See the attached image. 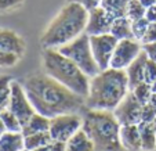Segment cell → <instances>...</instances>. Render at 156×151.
I'll list each match as a JSON object with an SVG mask.
<instances>
[{
	"mask_svg": "<svg viewBox=\"0 0 156 151\" xmlns=\"http://www.w3.org/2000/svg\"><path fill=\"white\" fill-rule=\"evenodd\" d=\"M66 151H95V147L87 133L80 129L66 142Z\"/></svg>",
	"mask_w": 156,
	"mask_h": 151,
	"instance_id": "e0dca14e",
	"label": "cell"
},
{
	"mask_svg": "<svg viewBox=\"0 0 156 151\" xmlns=\"http://www.w3.org/2000/svg\"><path fill=\"white\" fill-rule=\"evenodd\" d=\"M130 0H101L100 6L115 18L126 17L127 6Z\"/></svg>",
	"mask_w": 156,
	"mask_h": 151,
	"instance_id": "7402d4cb",
	"label": "cell"
},
{
	"mask_svg": "<svg viewBox=\"0 0 156 151\" xmlns=\"http://www.w3.org/2000/svg\"><path fill=\"white\" fill-rule=\"evenodd\" d=\"M50 147H51V151H66V143L53 140L50 143Z\"/></svg>",
	"mask_w": 156,
	"mask_h": 151,
	"instance_id": "d590c367",
	"label": "cell"
},
{
	"mask_svg": "<svg viewBox=\"0 0 156 151\" xmlns=\"http://www.w3.org/2000/svg\"><path fill=\"white\" fill-rule=\"evenodd\" d=\"M153 42H156V22L149 24V28H148L145 36L142 38L141 43L145 45V43H153Z\"/></svg>",
	"mask_w": 156,
	"mask_h": 151,
	"instance_id": "4dcf8cb0",
	"label": "cell"
},
{
	"mask_svg": "<svg viewBox=\"0 0 156 151\" xmlns=\"http://www.w3.org/2000/svg\"><path fill=\"white\" fill-rule=\"evenodd\" d=\"M145 11H147V9L142 6L140 0H130L129 6H127L126 17L131 21H137L145 17Z\"/></svg>",
	"mask_w": 156,
	"mask_h": 151,
	"instance_id": "d4e9b609",
	"label": "cell"
},
{
	"mask_svg": "<svg viewBox=\"0 0 156 151\" xmlns=\"http://www.w3.org/2000/svg\"><path fill=\"white\" fill-rule=\"evenodd\" d=\"M7 108L20 119L22 126L36 112L29 97H28L27 92H25L24 86L18 82H14V80L11 83V97H10V103Z\"/></svg>",
	"mask_w": 156,
	"mask_h": 151,
	"instance_id": "9c48e42d",
	"label": "cell"
},
{
	"mask_svg": "<svg viewBox=\"0 0 156 151\" xmlns=\"http://www.w3.org/2000/svg\"><path fill=\"white\" fill-rule=\"evenodd\" d=\"M68 2L80 4V6H83L86 10H87V11L95 9V7H98L101 4V0H68Z\"/></svg>",
	"mask_w": 156,
	"mask_h": 151,
	"instance_id": "1f68e13d",
	"label": "cell"
},
{
	"mask_svg": "<svg viewBox=\"0 0 156 151\" xmlns=\"http://www.w3.org/2000/svg\"><path fill=\"white\" fill-rule=\"evenodd\" d=\"M4 132H6V127H4L3 121H2V118H0V134H3Z\"/></svg>",
	"mask_w": 156,
	"mask_h": 151,
	"instance_id": "ab89813d",
	"label": "cell"
},
{
	"mask_svg": "<svg viewBox=\"0 0 156 151\" xmlns=\"http://www.w3.org/2000/svg\"><path fill=\"white\" fill-rule=\"evenodd\" d=\"M0 118L3 121L4 127H6V132H22V125H21L20 119L9 110H3L0 112Z\"/></svg>",
	"mask_w": 156,
	"mask_h": 151,
	"instance_id": "cb8c5ba5",
	"label": "cell"
},
{
	"mask_svg": "<svg viewBox=\"0 0 156 151\" xmlns=\"http://www.w3.org/2000/svg\"><path fill=\"white\" fill-rule=\"evenodd\" d=\"M140 136H141V145L144 151H153L156 148V132L153 123H138Z\"/></svg>",
	"mask_w": 156,
	"mask_h": 151,
	"instance_id": "ffe728a7",
	"label": "cell"
},
{
	"mask_svg": "<svg viewBox=\"0 0 156 151\" xmlns=\"http://www.w3.org/2000/svg\"><path fill=\"white\" fill-rule=\"evenodd\" d=\"M142 51V46L136 39H124L119 40L116 49L113 51L112 60H111V67L109 68L115 69H126L131 64L140 53Z\"/></svg>",
	"mask_w": 156,
	"mask_h": 151,
	"instance_id": "30bf717a",
	"label": "cell"
},
{
	"mask_svg": "<svg viewBox=\"0 0 156 151\" xmlns=\"http://www.w3.org/2000/svg\"><path fill=\"white\" fill-rule=\"evenodd\" d=\"M129 92L126 69H102L100 74L90 78V90L86 97V107L113 111Z\"/></svg>",
	"mask_w": 156,
	"mask_h": 151,
	"instance_id": "7a4b0ae2",
	"label": "cell"
},
{
	"mask_svg": "<svg viewBox=\"0 0 156 151\" xmlns=\"http://www.w3.org/2000/svg\"><path fill=\"white\" fill-rule=\"evenodd\" d=\"M156 80V61L148 58L147 64H145V71H144V82L152 83Z\"/></svg>",
	"mask_w": 156,
	"mask_h": 151,
	"instance_id": "f1b7e54d",
	"label": "cell"
},
{
	"mask_svg": "<svg viewBox=\"0 0 156 151\" xmlns=\"http://www.w3.org/2000/svg\"><path fill=\"white\" fill-rule=\"evenodd\" d=\"M24 148L22 132H4L0 134V151H22Z\"/></svg>",
	"mask_w": 156,
	"mask_h": 151,
	"instance_id": "2e32d148",
	"label": "cell"
},
{
	"mask_svg": "<svg viewBox=\"0 0 156 151\" xmlns=\"http://www.w3.org/2000/svg\"><path fill=\"white\" fill-rule=\"evenodd\" d=\"M142 104L137 100L134 93L130 90L124 98L119 103V105L113 110L116 119L122 126L124 125H138L141 122Z\"/></svg>",
	"mask_w": 156,
	"mask_h": 151,
	"instance_id": "8fae6325",
	"label": "cell"
},
{
	"mask_svg": "<svg viewBox=\"0 0 156 151\" xmlns=\"http://www.w3.org/2000/svg\"><path fill=\"white\" fill-rule=\"evenodd\" d=\"M113 20H115V17H112L106 10H104L101 6H98L88 11V20L84 32L88 36L111 33Z\"/></svg>",
	"mask_w": 156,
	"mask_h": 151,
	"instance_id": "7c38bea8",
	"label": "cell"
},
{
	"mask_svg": "<svg viewBox=\"0 0 156 151\" xmlns=\"http://www.w3.org/2000/svg\"><path fill=\"white\" fill-rule=\"evenodd\" d=\"M11 78L7 75H0V112L9 107L11 97Z\"/></svg>",
	"mask_w": 156,
	"mask_h": 151,
	"instance_id": "603a6c76",
	"label": "cell"
},
{
	"mask_svg": "<svg viewBox=\"0 0 156 151\" xmlns=\"http://www.w3.org/2000/svg\"><path fill=\"white\" fill-rule=\"evenodd\" d=\"M57 50L64 54L65 57H68L69 60H72L87 76L93 78L97 74H100L101 69L97 61L94 60L91 46H90V36L86 32L77 36L72 42L58 47Z\"/></svg>",
	"mask_w": 156,
	"mask_h": 151,
	"instance_id": "8992f818",
	"label": "cell"
},
{
	"mask_svg": "<svg viewBox=\"0 0 156 151\" xmlns=\"http://www.w3.org/2000/svg\"><path fill=\"white\" fill-rule=\"evenodd\" d=\"M36 112L47 118L61 114L79 112L86 107V98L57 82L46 72H33L22 82Z\"/></svg>",
	"mask_w": 156,
	"mask_h": 151,
	"instance_id": "6da1fadb",
	"label": "cell"
},
{
	"mask_svg": "<svg viewBox=\"0 0 156 151\" xmlns=\"http://www.w3.org/2000/svg\"><path fill=\"white\" fill-rule=\"evenodd\" d=\"M151 89H152V93H156V80L151 83Z\"/></svg>",
	"mask_w": 156,
	"mask_h": 151,
	"instance_id": "60d3db41",
	"label": "cell"
},
{
	"mask_svg": "<svg viewBox=\"0 0 156 151\" xmlns=\"http://www.w3.org/2000/svg\"><path fill=\"white\" fill-rule=\"evenodd\" d=\"M48 129H50V118L35 112L32 118L22 126V134L28 136V134L39 133V132H47Z\"/></svg>",
	"mask_w": 156,
	"mask_h": 151,
	"instance_id": "ac0fdd59",
	"label": "cell"
},
{
	"mask_svg": "<svg viewBox=\"0 0 156 151\" xmlns=\"http://www.w3.org/2000/svg\"><path fill=\"white\" fill-rule=\"evenodd\" d=\"M149 21L147 18H140L137 21H131V28H133V35H134V39L138 42L142 40V38L145 36L148 28H149Z\"/></svg>",
	"mask_w": 156,
	"mask_h": 151,
	"instance_id": "4316f807",
	"label": "cell"
},
{
	"mask_svg": "<svg viewBox=\"0 0 156 151\" xmlns=\"http://www.w3.org/2000/svg\"><path fill=\"white\" fill-rule=\"evenodd\" d=\"M43 65L44 72L57 82L84 98L88 96L90 76H87L72 60L65 57L57 49H44Z\"/></svg>",
	"mask_w": 156,
	"mask_h": 151,
	"instance_id": "5b68a950",
	"label": "cell"
},
{
	"mask_svg": "<svg viewBox=\"0 0 156 151\" xmlns=\"http://www.w3.org/2000/svg\"><path fill=\"white\" fill-rule=\"evenodd\" d=\"M140 2H141V4L145 7V9H148V7L155 6L156 4V0H140Z\"/></svg>",
	"mask_w": 156,
	"mask_h": 151,
	"instance_id": "8d00e7d4",
	"label": "cell"
},
{
	"mask_svg": "<svg viewBox=\"0 0 156 151\" xmlns=\"http://www.w3.org/2000/svg\"><path fill=\"white\" fill-rule=\"evenodd\" d=\"M33 151H51V147H50V144H47V145H44V147L36 148V150H33Z\"/></svg>",
	"mask_w": 156,
	"mask_h": 151,
	"instance_id": "f35d334b",
	"label": "cell"
},
{
	"mask_svg": "<svg viewBox=\"0 0 156 151\" xmlns=\"http://www.w3.org/2000/svg\"><path fill=\"white\" fill-rule=\"evenodd\" d=\"M0 50L22 56L25 51V40L17 32L7 28H0Z\"/></svg>",
	"mask_w": 156,
	"mask_h": 151,
	"instance_id": "4fadbf2b",
	"label": "cell"
},
{
	"mask_svg": "<svg viewBox=\"0 0 156 151\" xmlns=\"http://www.w3.org/2000/svg\"><path fill=\"white\" fill-rule=\"evenodd\" d=\"M24 142H25V148L29 151H33L36 148H40L50 144L53 142V139H51L50 132L47 131V132H39V133L24 136Z\"/></svg>",
	"mask_w": 156,
	"mask_h": 151,
	"instance_id": "44dd1931",
	"label": "cell"
},
{
	"mask_svg": "<svg viewBox=\"0 0 156 151\" xmlns=\"http://www.w3.org/2000/svg\"><path fill=\"white\" fill-rule=\"evenodd\" d=\"M145 18L149 21L151 24H152V22H156V4L155 6L148 7L147 11H145Z\"/></svg>",
	"mask_w": 156,
	"mask_h": 151,
	"instance_id": "e575fe53",
	"label": "cell"
},
{
	"mask_svg": "<svg viewBox=\"0 0 156 151\" xmlns=\"http://www.w3.org/2000/svg\"><path fill=\"white\" fill-rule=\"evenodd\" d=\"M18 60H20L18 54L0 50V67H2V68H9V67L15 65L18 62Z\"/></svg>",
	"mask_w": 156,
	"mask_h": 151,
	"instance_id": "83f0119b",
	"label": "cell"
},
{
	"mask_svg": "<svg viewBox=\"0 0 156 151\" xmlns=\"http://www.w3.org/2000/svg\"><path fill=\"white\" fill-rule=\"evenodd\" d=\"M24 0H0V11H7V10L15 9L21 6Z\"/></svg>",
	"mask_w": 156,
	"mask_h": 151,
	"instance_id": "d6a6232c",
	"label": "cell"
},
{
	"mask_svg": "<svg viewBox=\"0 0 156 151\" xmlns=\"http://www.w3.org/2000/svg\"><path fill=\"white\" fill-rule=\"evenodd\" d=\"M153 127H155V132H156V118H155V121H153Z\"/></svg>",
	"mask_w": 156,
	"mask_h": 151,
	"instance_id": "b9f144b4",
	"label": "cell"
},
{
	"mask_svg": "<svg viewBox=\"0 0 156 151\" xmlns=\"http://www.w3.org/2000/svg\"><path fill=\"white\" fill-rule=\"evenodd\" d=\"M22 151H29V150H27V148H24V150H22Z\"/></svg>",
	"mask_w": 156,
	"mask_h": 151,
	"instance_id": "7bdbcfd3",
	"label": "cell"
},
{
	"mask_svg": "<svg viewBox=\"0 0 156 151\" xmlns=\"http://www.w3.org/2000/svg\"><path fill=\"white\" fill-rule=\"evenodd\" d=\"M82 129L94 143L95 151H126L120 142L122 125L113 111L84 107L82 111Z\"/></svg>",
	"mask_w": 156,
	"mask_h": 151,
	"instance_id": "277c9868",
	"label": "cell"
},
{
	"mask_svg": "<svg viewBox=\"0 0 156 151\" xmlns=\"http://www.w3.org/2000/svg\"><path fill=\"white\" fill-rule=\"evenodd\" d=\"M120 142L126 151H141V136L138 125H124L120 127Z\"/></svg>",
	"mask_w": 156,
	"mask_h": 151,
	"instance_id": "9a60e30c",
	"label": "cell"
},
{
	"mask_svg": "<svg viewBox=\"0 0 156 151\" xmlns=\"http://www.w3.org/2000/svg\"><path fill=\"white\" fill-rule=\"evenodd\" d=\"M149 104L156 110V93H152V96H151V98H149Z\"/></svg>",
	"mask_w": 156,
	"mask_h": 151,
	"instance_id": "74e56055",
	"label": "cell"
},
{
	"mask_svg": "<svg viewBox=\"0 0 156 151\" xmlns=\"http://www.w3.org/2000/svg\"><path fill=\"white\" fill-rule=\"evenodd\" d=\"M88 11L77 3L68 2L53 18L41 35L44 49H58L84 33Z\"/></svg>",
	"mask_w": 156,
	"mask_h": 151,
	"instance_id": "3957f363",
	"label": "cell"
},
{
	"mask_svg": "<svg viewBox=\"0 0 156 151\" xmlns=\"http://www.w3.org/2000/svg\"><path fill=\"white\" fill-rule=\"evenodd\" d=\"M156 118V110L149 103L142 105V112H141V122L144 123H153Z\"/></svg>",
	"mask_w": 156,
	"mask_h": 151,
	"instance_id": "f546056e",
	"label": "cell"
},
{
	"mask_svg": "<svg viewBox=\"0 0 156 151\" xmlns=\"http://www.w3.org/2000/svg\"><path fill=\"white\" fill-rule=\"evenodd\" d=\"M118 42V39L111 33L90 36V46H91L93 56H94V60L97 61L101 71L111 67V60H112Z\"/></svg>",
	"mask_w": 156,
	"mask_h": 151,
	"instance_id": "ba28073f",
	"label": "cell"
},
{
	"mask_svg": "<svg viewBox=\"0 0 156 151\" xmlns=\"http://www.w3.org/2000/svg\"><path fill=\"white\" fill-rule=\"evenodd\" d=\"M134 93V96L137 97V100L144 105V104L149 103V98L152 96V89H151V85L147 82H141L140 85H137L134 89L131 90Z\"/></svg>",
	"mask_w": 156,
	"mask_h": 151,
	"instance_id": "484cf974",
	"label": "cell"
},
{
	"mask_svg": "<svg viewBox=\"0 0 156 151\" xmlns=\"http://www.w3.org/2000/svg\"><path fill=\"white\" fill-rule=\"evenodd\" d=\"M142 50L147 53L148 58L156 61V42H153V43H145V45H142Z\"/></svg>",
	"mask_w": 156,
	"mask_h": 151,
	"instance_id": "836d02e7",
	"label": "cell"
},
{
	"mask_svg": "<svg viewBox=\"0 0 156 151\" xmlns=\"http://www.w3.org/2000/svg\"><path fill=\"white\" fill-rule=\"evenodd\" d=\"M111 35H113L118 40H124V39H134L131 28V20L127 17H119L113 20L112 28H111Z\"/></svg>",
	"mask_w": 156,
	"mask_h": 151,
	"instance_id": "d6986e66",
	"label": "cell"
},
{
	"mask_svg": "<svg viewBox=\"0 0 156 151\" xmlns=\"http://www.w3.org/2000/svg\"><path fill=\"white\" fill-rule=\"evenodd\" d=\"M147 61H148V56H147V53L142 50L141 53H140V56L126 68L130 90H133L137 85L144 82V71H145V64H147Z\"/></svg>",
	"mask_w": 156,
	"mask_h": 151,
	"instance_id": "5bb4252c",
	"label": "cell"
},
{
	"mask_svg": "<svg viewBox=\"0 0 156 151\" xmlns=\"http://www.w3.org/2000/svg\"><path fill=\"white\" fill-rule=\"evenodd\" d=\"M83 119L77 112L61 114L54 118H50V132L51 139L55 142L66 143L76 132L82 129Z\"/></svg>",
	"mask_w": 156,
	"mask_h": 151,
	"instance_id": "52a82bcc",
	"label": "cell"
}]
</instances>
